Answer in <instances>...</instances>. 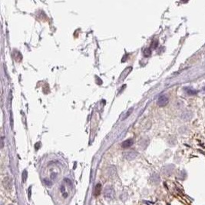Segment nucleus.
<instances>
[{"mask_svg": "<svg viewBox=\"0 0 205 205\" xmlns=\"http://www.w3.org/2000/svg\"><path fill=\"white\" fill-rule=\"evenodd\" d=\"M104 197L109 200H112L114 198V190L113 187L111 185H108L105 187V192H104Z\"/></svg>", "mask_w": 205, "mask_h": 205, "instance_id": "f257e3e1", "label": "nucleus"}, {"mask_svg": "<svg viewBox=\"0 0 205 205\" xmlns=\"http://www.w3.org/2000/svg\"><path fill=\"white\" fill-rule=\"evenodd\" d=\"M168 102H169V98H168V97L166 95H160L158 98L157 103L159 106L163 107V106H165V105L168 103Z\"/></svg>", "mask_w": 205, "mask_h": 205, "instance_id": "f03ea898", "label": "nucleus"}, {"mask_svg": "<svg viewBox=\"0 0 205 205\" xmlns=\"http://www.w3.org/2000/svg\"><path fill=\"white\" fill-rule=\"evenodd\" d=\"M3 185L6 190H11L12 188V180L9 178H5L3 180Z\"/></svg>", "mask_w": 205, "mask_h": 205, "instance_id": "7ed1b4c3", "label": "nucleus"}, {"mask_svg": "<svg viewBox=\"0 0 205 205\" xmlns=\"http://www.w3.org/2000/svg\"><path fill=\"white\" fill-rule=\"evenodd\" d=\"M133 145V140L132 139H128L126 140V141H124L123 143H122V145H121V147L123 148H130L131 145Z\"/></svg>", "mask_w": 205, "mask_h": 205, "instance_id": "20e7f679", "label": "nucleus"}, {"mask_svg": "<svg viewBox=\"0 0 205 205\" xmlns=\"http://www.w3.org/2000/svg\"><path fill=\"white\" fill-rule=\"evenodd\" d=\"M136 156H137V154H136L135 152H130L125 153V157H126L128 160H133Z\"/></svg>", "mask_w": 205, "mask_h": 205, "instance_id": "39448f33", "label": "nucleus"}, {"mask_svg": "<svg viewBox=\"0 0 205 205\" xmlns=\"http://www.w3.org/2000/svg\"><path fill=\"white\" fill-rule=\"evenodd\" d=\"M101 191H102V185H101V184H97L96 186H95L94 195H95V196H98V195H100Z\"/></svg>", "mask_w": 205, "mask_h": 205, "instance_id": "423d86ee", "label": "nucleus"}, {"mask_svg": "<svg viewBox=\"0 0 205 205\" xmlns=\"http://www.w3.org/2000/svg\"><path fill=\"white\" fill-rule=\"evenodd\" d=\"M184 90H186L187 94H188V95H196L197 94V91H195V89H193V88H190V87L185 88Z\"/></svg>", "mask_w": 205, "mask_h": 205, "instance_id": "0eeeda50", "label": "nucleus"}, {"mask_svg": "<svg viewBox=\"0 0 205 205\" xmlns=\"http://www.w3.org/2000/svg\"><path fill=\"white\" fill-rule=\"evenodd\" d=\"M143 53H144V55H145V57H149V56L152 55V50H151V48H145L144 51H143Z\"/></svg>", "mask_w": 205, "mask_h": 205, "instance_id": "6e6552de", "label": "nucleus"}, {"mask_svg": "<svg viewBox=\"0 0 205 205\" xmlns=\"http://www.w3.org/2000/svg\"><path fill=\"white\" fill-rule=\"evenodd\" d=\"M27 176H28V173H27V171H24L23 174H22V180H23V182L26 181Z\"/></svg>", "mask_w": 205, "mask_h": 205, "instance_id": "1a4fd4ad", "label": "nucleus"}, {"mask_svg": "<svg viewBox=\"0 0 205 205\" xmlns=\"http://www.w3.org/2000/svg\"><path fill=\"white\" fill-rule=\"evenodd\" d=\"M157 45H158V42H157V40H156V41H154L152 44V48H155L157 46Z\"/></svg>", "mask_w": 205, "mask_h": 205, "instance_id": "9d476101", "label": "nucleus"}, {"mask_svg": "<svg viewBox=\"0 0 205 205\" xmlns=\"http://www.w3.org/2000/svg\"><path fill=\"white\" fill-rule=\"evenodd\" d=\"M204 91H205V87H204Z\"/></svg>", "mask_w": 205, "mask_h": 205, "instance_id": "9b49d317", "label": "nucleus"}, {"mask_svg": "<svg viewBox=\"0 0 205 205\" xmlns=\"http://www.w3.org/2000/svg\"><path fill=\"white\" fill-rule=\"evenodd\" d=\"M9 205H13V204H9Z\"/></svg>", "mask_w": 205, "mask_h": 205, "instance_id": "f8f14e48", "label": "nucleus"}, {"mask_svg": "<svg viewBox=\"0 0 205 205\" xmlns=\"http://www.w3.org/2000/svg\"><path fill=\"white\" fill-rule=\"evenodd\" d=\"M2 205H3V204H2Z\"/></svg>", "mask_w": 205, "mask_h": 205, "instance_id": "ddd939ff", "label": "nucleus"}]
</instances>
